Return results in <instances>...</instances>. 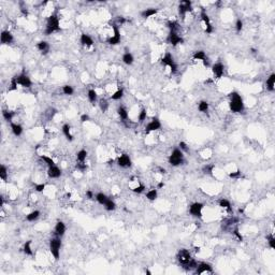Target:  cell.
Segmentation results:
<instances>
[{
  "instance_id": "obj_1",
  "label": "cell",
  "mask_w": 275,
  "mask_h": 275,
  "mask_svg": "<svg viewBox=\"0 0 275 275\" xmlns=\"http://www.w3.org/2000/svg\"><path fill=\"white\" fill-rule=\"evenodd\" d=\"M229 98H230V102H229L230 110L233 113H241L244 110V103L240 94L236 92H232L229 94Z\"/></svg>"
},
{
  "instance_id": "obj_2",
  "label": "cell",
  "mask_w": 275,
  "mask_h": 275,
  "mask_svg": "<svg viewBox=\"0 0 275 275\" xmlns=\"http://www.w3.org/2000/svg\"><path fill=\"white\" fill-rule=\"evenodd\" d=\"M60 30V26H59V19L57 17L56 14L51 15L46 22V28L44 30L45 36H50L53 32Z\"/></svg>"
},
{
  "instance_id": "obj_3",
  "label": "cell",
  "mask_w": 275,
  "mask_h": 275,
  "mask_svg": "<svg viewBox=\"0 0 275 275\" xmlns=\"http://www.w3.org/2000/svg\"><path fill=\"white\" fill-rule=\"evenodd\" d=\"M184 162V155L180 148L173 149V152L169 156V163L172 167H178Z\"/></svg>"
},
{
  "instance_id": "obj_4",
  "label": "cell",
  "mask_w": 275,
  "mask_h": 275,
  "mask_svg": "<svg viewBox=\"0 0 275 275\" xmlns=\"http://www.w3.org/2000/svg\"><path fill=\"white\" fill-rule=\"evenodd\" d=\"M60 247H61L60 236H56V238H51V241H50V252L52 253L53 257L55 258V260L59 259V256H60Z\"/></svg>"
},
{
  "instance_id": "obj_5",
  "label": "cell",
  "mask_w": 275,
  "mask_h": 275,
  "mask_svg": "<svg viewBox=\"0 0 275 275\" xmlns=\"http://www.w3.org/2000/svg\"><path fill=\"white\" fill-rule=\"evenodd\" d=\"M161 65L165 66V67H169L172 74H174L177 71V66H176L175 61H174V59H173L172 55H171L170 53H165V55L161 58Z\"/></svg>"
},
{
  "instance_id": "obj_6",
  "label": "cell",
  "mask_w": 275,
  "mask_h": 275,
  "mask_svg": "<svg viewBox=\"0 0 275 275\" xmlns=\"http://www.w3.org/2000/svg\"><path fill=\"white\" fill-rule=\"evenodd\" d=\"M176 258H177V261L181 263V265H185L189 260L191 259V255L189 253V250L185 248H182L178 250L177 255H176Z\"/></svg>"
},
{
  "instance_id": "obj_7",
  "label": "cell",
  "mask_w": 275,
  "mask_h": 275,
  "mask_svg": "<svg viewBox=\"0 0 275 275\" xmlns=\"http://www.w3.org/2000/svg\"><path fill=\"white\" fill-rule=\"evenodd\" d=\"M202 210H203V204L200 202H195L189 206V213L197 218L202 217Z\"/></svg>"
},
{
  "instance_id": "obj_8",
  "label": "cell",
  "mask_w": 275,
  "mask_h": 275,
  "mask_svg": "<svg viewBox=\"0 0 275 275\" xmlns=\"http://www.w3.org/2000/svg\"><path fill=\"white\" fill-rule=\"evenodd\" d=\"M167 41H168L169 44L173 45V46H176L178 44H182L184 42V39L178 36L177 32L170 31V34H168V38H167Z\"/></svg>"
},
{
  "instance_id": "obj_9",
  "label": "cell",
  "mask_w": 275,
  "mask_h": 275,
  "mask_svg": "<svg viewBox=\"0 0 275 275\" xmlns=\"http://www.w3.org/2000/svg\"><path fill=\"white\" fill-rule=\"evenodd\" d=\"M200 16H201V19L203 21V23L205 24V32H206V34H212L213 26H212V24H211L210 17H209V15L206 14L205 9H203V8L201 9V14H200Z\"/></svg>"
},
{
  "instance_id": "obj_10",
  "label": "cell",
  "mask_w": 275,
  "mask_h": 275,
  "mask_svg": "<svg viewBox=\"0 0 275 275\" xmlns=\"http://www.w3.org/2000/svg\"><path fill=\"white\" fill-rule=\"evenodd\" d=\"M112 28L114 30V36L107 39V43L111 45H116L118 43H121V32H119V29L115 24L112 25Z\"/></svg>"
},
{
  "instance_id": "obj_11",
  "label": "cell",
  "mask_w": 275,
  "mask_h": 275,
  "mask_svg": "<svg viewBox=\"0 0 275 275\" xmlns=\"http://www.w3.org/2000/svg\"><path fill=\"white\" fill-rule=\"evenodd\" d=\"M16 80H17V83L19 85H21L24 88H30L32 85L31 80L29 79L28 75H26L25 73H22L19 75H16Z\"/></svg>"
},
{
  "instance_id": "obj_12",
  "label": "cell",
  "mask_w": 275,
  "mask_h": 275,
  "mask_svg": "<svg viewBox=\"0 0 275 275\" xmlns=\"http://www.w3.org/2000/svg\"><path fill=\"white\" fill-rule=\"evenodd\" d=\"M192 11V8H191V1L189 0H183L180 2V5H178V12H180V15H182L184 17L185 14L187 12H190Z\"/></svg>"
},
{
  "instance_id": "obj_13",
  "label": "cell",
  "mask_w": 275,
  "mask_h": 275,
  "mask_svg": "<svg viewBox=\"0 0 275 275\" xmlns=\"http://www.w3.org/2000/svg\"><path fill=\"white\" fill-rule=\"evenodd\" d=\"M160 127H161V123H160L159 119H158L157 117H153L152 121L147 124L146 128H145V132H146V133H149V132H152V131L160 129Z\"/></svg>"
},
{
  "instance_id": "obj_14",
  "label": "cell",
  "mask_w": 275,
  "mask_h": 275,
  "mask_svg": "<svg viewBox=\"0 0 275 275\" xmlns=\"http://www.w3.org/2000/svg\"><path fill=\"white\" fill-rule=\"evenodd\" d=\"M212 71H213V73H214V75L216 76V79H220V78L224 75L225 67H224V65L221 63H216L213 65Z\"/></svg>"
},
{
  "instance_id": "obj_15",
  "label": "cell",
  "mask_w": 275,
  "mask_h": 275,
  "mask_svg": "<svg viewBox=\"0 0 275 275\" xmlns=\"http://www.w3.org/2000/svg\"><path fill=\"white\" fill-rule=\"evenodd\" d=\"M117 165L121 168H129L131 165V159L127 154H123L117 158Z\"/></svg>"
},
{
  "instance_id": "obj_16",
  "label": "cell",
  "mask_w": 275,
  "mask_h": 275,
  "mask_svg": "<svg viewBox=\"0 0 275 275\" xmlns=\"http://www.w3.org/2000/svg\"><path fill=\"white\" fill-rule=\"evenodd\" d=\"M213 273V268L211 265L206 263V262H201V263H198V267L196 269V274H202V273Z\"/></svg>"
},
{
  "instance_id": "obj_17",
  "label": "cell",
  "mask_w": 275,
  "mask_h": 275,
  "mask_svg": "<svg viewBox=\"0 0 275 275\" xmlns=\"http://www.w3.org/2000/svg\"><path fill=\"white\" fill-rule=\"evenodd\" d=\"M47 175L50 176L51 178H58L61 175V170L56 165H53V167H50L48 170H47Z\"/></svg>"
},
{
  "instance_id": "obj_18",
  "label": "cell",
  "mask_w": 275,
  "mask_h": 275,
  "mask_svg": "<svg viewBox=\"0 0 275 275\" xmlns=\"http://www.w3.org/2000/svg\"><path fill=\"white\" fill-rule=\"evenodd\" d=\"M194 59H196V60H202L203 61V63H204V66H206V67L210 66L209 60H207L206 55H205V53L203 52V51H197V52H195Z\"/></svg>"
},
{
  "instance_id": "obj_19",
  "label": "cell",
  "mask_w": 275,
  "mask_h": 275,
  "mask_svg": "<svg viewBox=\"0 0 275 275\" xmlns=\"http://www.w3.org/2000/svg\"><path fill=\"white\" fill-rule=\"evenodd\" d=\"M13 42V36L10 31H4L1 32V43L2 44H11Z\"/></svg>"
},
{
  "instance_id": "obj_20",
  "label": "cell",
  "mask_w": 275,
  "mask_h": 275,
  "mask_svg": "<svg viewBox=\"0 0 275 275\" xmlns=\"http://www.w3.org/2000/svg\"><path fill=\"white\" fill-rule=\"evenodd\" d=\"M66 232V225L63 221H57L55 226V234L57 236H63Z\"/></svg>"
},
{
  "instance_id": "obj_21",
  "label": "cell",
  "mask_w": 275,
  "mask_h": 275,
  "mask_svg": "<svg viewBox=\"0 0 275 275\" xmlns=\"http://www.w3.org/2000/svg\"><path fill=\"white\" fill-rule=\"evenodd\" d=\"M37 48L42 53L43 55H45V54H47V53L50 52V44L46 41H40L37 44Z\"/></svg>"
},
{
  "instance_id": "obj_22",
  "label": "cell",
  "mask_w": 275,
  "mask_h": 275,
  "mask_svg": "<svg viewBox=\"0 0 275 275\" xmlns=\"http://www.w3.org/2000/svg\"><path fill=\"white\" fill-rule=\"evenodd\" d=\"M80 41H81V44L84 45V46H92V45L94 44V41H92V39L89 37L87 34H82Z\"/></svg>"
},
{
  "instance_id": "obj_23",
  "label": "cell",
  "mask_w": 275,
  "mask_h": 275,
  "mask_svg": "<svg viewBox=\"0 0 275 275\" xmlns=\"http://www.w3.org/2000/svg\"><path fill=\"white\" fill-rule=\"evenodd\" d=\"M155 14H157V9H153V8L146 9V10L141 12V16L143 19H148V17L155 15Z\"/></svg>"
},
{
  "instance_id": "obj_24",
  "label": "cell",
  "mask_w": 275,
  "mask_h": 275,
  "mask_svg": "<svg viewBox=\"0 0 275 275\" xmlns=\"http://www.w3.org/2000/svg\"><path fill=\"white\" fill-rule=\"evenodd\" d=\"M275 74H271L267 80V88L270 90V92H274L275 88Z\"/></svg>"
},
{
  "instance_id": "obj_25",
  "label": "cell",
  "mask_w": 275,
  "mask_h": 275,
  "mask_svg": "<svg viewBox=\"0 0 275 275\" xmlns=\"http://www.w3.org/2000/svg\"><path fill=\"white\" fill-rule=\"evenodd\" d=\"M11 129H12V132H13L16 136H19L23 133V127H22L21 125H19V124L11 123Z\"/></svg>"
},
{
  "instance_id": "obj_26",
  "label": "cell",
  "mask_w": 275,
  "mask_h": 275,
  "mask_svg": "<svg viewBox=\"0 0 275 275\" xmlns=\"http://www.w3.org/2000/svg\"><path fill=\"white\" fill-rule=\"evenodd\" d=\"M63 132L68 141H72V140H73V136L71 134V128L68 124H65L63 126Z\"/></svg>"
},
{
  "instance_id": "obj_27",
  "label": "cell",
  "mask_w": 275,
  "mask_h": 275,
  "mask_svg": "<svg viewBox=\"0 0 275 275\" xmlns=\"http://www.w3.org/2000/svg\"><path fill=\"white\" fill-rule=\"evenodd\" d=\"M117 113H118V115H119V117H121V121H127V119H128V112H127L126 107H119L117 109Z\"/></svg>"
},
{
  "instance_id": "obj_28",
  "label": "cell",
  "mask_w": 275,
  "mask_h": 275,
  "mask_svg": "<svg viewBox=\"0 0 275 275\" xmlns=\"http://www.w3.org/2000/svg\"><path fill=\"white\" fill-rule=\"evenodd\" d=\"M123 61L126 63V65H132V63H133V56H132V54L129 52L125 53L123 55Z\"/></svg>"
},
{
  "instance_id": "obj_29",
  "label": "cell",
  "mask_w": 275,
  "mask_h": 275,
  "mask_svg": "<svg viewBox=\"0 0 275 275\" xmlns=\"http://www.w3.org/2000/svg\"><path fill=\"white\" fill-rule=\"evenodd\" d=\"M14 115H15V113L12 112V111H8V110H3L2 111V116L3 118H4L7 121H12V119H13Z\"/></svg>"
},
{
  "instance_id": "obj_30",
  "label": "cell",
  "mask_w": 275,
  "mask_h": 275,
  "mask_svg": "<svg viewBox=\"0 0 275 275\" xmlns=\"http://www.w3.org/2000/svg\"><path fill=\"white\" fill-rule=\"evenodd\" d=\"M184 267H185V269H187V270H189V271L196 270L197 267H198V262H197L195 259H192V258H191V259L189 260V261L187 262V263L184 265Z\"/></svg>"
},
{
  "instance_id": "obj_31",
  "label": "cell",
  "mask_w": 275,
  "mask_h": 275,
  "mask_svg": "<svg viewBox=\"0 0 275 275\" xmlns=\"http://www.w3.org/2000/svg\"><path fill=\"white\" fill-rule=\"evenodd\" d=\"M107 199H109V198H107V197L105 196L103 192H99V194L96 195V200H97L98 203H99V204H101V205H104L105 202L107 201Z\"/></svg>"
},
{
  "instance_id": "obj_32",
  "label": "cell",
  "mask_w": 275,
  "mask_h": 275,
  "mask_svg": "<svg viewBox=\"0 0 275 275\" xmlns=\"http://www.w3.org/2000/svg\"><path fill=\"white\" fill-rule=\"evenodd\" d=\"M23 252L25 253L26 255L28 256H32V249H31V241L29 240L27 241L26 243L24 244V247H23Z\"/></svg>"
},
{
  "instance_id": "obj_33",
  "label": "cell",
  "mask_w": 275,
  "mask_h": 275,
  "mask_svg": "<svg viewBox=\"0 0 275 275\" xmlns=\"http://www.w3.org/2000/svg\"><path fill=\"white\" fill-rule=\"evenodd\" d=\"M87 97H88L89 101H90L92 104H95V103H96V101H97V92H96V90H94V89H90V90H88Z\"/></svg>"
},
{
  "instance_id": "obj_34",
  "label": "cell",
  "mask_w": 275,
  "mask_h": 275,
  "mask_svg": "<svg viewBox=\"0 0 275 275\" xmlns=\"http://www.w3.org/2000/svg\"><path fill=\"white\" fill-rule=\"evenodd\" d=\"M167 27L170 29V31L177 32V30H178V23H177V22H175V21H169L168 23H167Z\"/></svg>"
},
{
  "instance_id": "obj_35",
  "label": "cell",
  "mask_w": 275,
  "mask_h": 275,
  "mask_svg": "<svg viewBox=\"0 0 275 275\" xmlns=\"http://www.w3.org/2000/svg\"><path fill=\"white\" fill-rule=\"evenodd\" d=\"M86 157H87V152L85 151V149H81V151L78 152V154H76L78 161H80V162H85Z\"/></svg>"
},
{
  "instance_id": "obj_36",
  "label": "cell",
  "mask_w": 275,
  "mask_h": 275,
  "mask_svg": "<svg viewBox=\"0 0 275 275\" xmlns=\"http://www.w3.org/2000/svg\"><path fill=\"white\" fill-rule=\"evenodd\" d=\"M40 216V212L39 211H34V212L29 213L28 215L26 216V219L28 220V221H34L36 219H38Z\"/></svg>"
},
{
  "instance_id": "obj_37",
  "label": "cell",
  "mask_w": 275,
  "mask_h": 275,
  "mask_svg": "<svg viewBox=\"0 0 275 275\" xmlns=\"http://www.w3.org/2000/svg\"><path fill=\"white\" fill-rule=\"evenodd\" d=\"M104 207H105V210L107 211H114L116 209V204H115V202L113 201L112 199H107V201L105 202V204H104Z\"/></svg>"
},
{
  "instance_id": "obj_38",
  "label": "cell",
  "mask_w": 275,
  "mask_h": 275,
  "mask_svg": "<svg viewBox=\"0 0 275 275\" xmlns=\"http://www.w3.org/2000/svg\"><path fill=\"white\" fill-rule=\"evenodd\" d=\"M0 178L4 182H7V180H8V170H7L4 165H1V167H0Z\"/></svg>"
},
{
  "instance_id": "obj_39",
  "label": "cell",
  "mask_w": 275,
  "mask_h": 275,
  "mask_svg": "<svg viewBox=\"0 0 275 275\" xmlns=\"http://www.w3.org/2000/svg\"><path fill=\"white\" fill-rule=\"evenodd\" d=\"M157 189H151V190L146 192V198L149 201H154L157 198Z\"/></svg>"
},
{
  "instance_id": "obj_40",
  "label": "cell",
  "mask_w": 275,
  "mask_h": 275,
  "mask_svg": "<svg viewBox=\"0 0 275 275\" xmlns=\"http://www.w3.org/2000/svg\"><path fill=\"white\" fill-rule=\"evenodd\" d=\"M198 110L202 113H206L209 110V103L206 101H200L199 104H198Z\"/></svg>"
},
{
  "instance_id": "obj_41",
  "label": "cell",
  "mask_w": 275,
  "mask_h": 275,
  "mask_svg": "<svg viewBox=\"0 0 275 275\" xmlns=\"http://www.w3.org/2000/svg\"><path fill=\"white\" fill-rule=\"evenodd\" d=\"M40 157H41V159H42L43 161H44V162L46 163L48 168H50V167H53V165H55V162H54V160H53L51 157H48V156H45V155H41Z\"/></svg>"
},
{
  "instance_id": "obj_42",
  "label": "cell",
  "mask_w": 275,
  "mask_h": 275,
  "mask_svg": "<svg viewBox=\"0 0 275 275\" xmlns=\"http://www.w3.org/2000/svg\"><path fill=\"white\" fill-rule=\"evenodd\" d=\"M219 206L223 209H227L228 211H231V204L227 199H220L219 200Z\"/></svg>"
},
{
  "instance_id": "obj_43",
  "label": "cell",
  "mask_w": 275,
  "mask_h": 275,
  "mask_svg": "<svg viewBox=\"0 0 275 275\" xmlns=\"http://www.w3.org/2000/svg\"><path fill=\"white\" fill-rule=\"evenodd\" d=\"M123 96H124V90L123 89H118V90H116L114 94L111 96V99H113V100H119V99H121L123 98Z\"/></svg>"
},
{
  "instance_id": "obj_44",
  "label": "cell",
  "mask_w": 275,
  "mask_h": 275,
  "mask_svg": "<svg viewBox=\"0 0 275 275\" xmlns=\"http://www.w3.org/2000/svg\"><path fill=\"white\" fill-rule=\"evenodd\" d=\"M99 107H100V110L102 112H107V109H109V103L105 99H101L99 101Z\"/></svg>"
},
{
  "instance_id": "obj_45",
  "label": "cell",
  "mask_w": 275,
  "mask_h": 275,
  "mask_svg": "<svg viewBox=\"0 0 275 275\" xmlns=\"http://www.w3.org/2000/svg\"><path fill=\"white\" fill-rule=\"evenodd\" d=\"M63 92L65 95H67V96H71V95H73L74 90L72 88V86H70V85H65V86H63Z\"/></svg>"
},
{
  "instance_id": "obj_46",
  "label": "cell",
  "mask_w": 275,
  "mask_h": 275,
  "mask_svg": "<svg viewBox=\"0 0 275 275\" xmlns=\"http://www.w3.org/2000/svg\"><path fill=\"white\" fill-rule=\"evenodd\" d=\"M267 241H268V244H269V246L272 249H275V238H274V236H273V234H268Z\"/></svg>"
},
{
  "instance_id": "obj_47",
  "label": "cell",
  "mask_w": 275,
  "mask_h": 275,
  "mask_svg": "<svg viewBox=\"0 0 275 275\" xmlns=\"http://www.w3.org/2000/svg\"><path fill=\"white\" fill-rule=\"evenodd\" d=\"M17 85H19V83H17L16 76H14L13 79L11 80V84H10V87H9V90H10V92L16 90V89H17Z\"/></svg>"
},
{
  "instance_id": "obj_48",
  "label": "cell",
  "mask_w": 275,
  "mask_h": 275,
  "mask_svg": "<svg viewBox=\"0 0 275 275\" xmlns=\"http://www.w3.org/2000/svg\"><path fill=\"white\" fill-rule=\"evenodd\" d=\"M147 117V114H146V111L143 109V110H141V112L139 113V116H138V119H139L140 123H143V121L146 119Z\"/></svg>"
},
{
  "instance_id": "obj_49",
  "label": "cell",
  "mask_w": 275,
  "mask_h": 275,
  "mask_svg": "<svg viewBox=\"0 0 275 275\" xmlns=\"http://www.w3.org/2000/svg\"><path fill=\"white\" fill-rule=\"evenodd\" d=\"M213 169H214V165H206L203 167V172H204L205 174H210V175H212Z\"/></svg>"
},
{
  "instance_id": "obj_50",
  "label": "cell",
  "mask_w": 275,
  "mask_h": 275,
  "mask_svg": "<svg viewBox=\"0 0 275 275\" xmlns=\"http://www.w3.org/2000/svg\"><path fill=\"white\" fill-rule=\"evenodd\" d=\"M144 189H145V186H144V185H142V184H140L139 186L134 187V188L132 189V191H133V192H136V194H142V192L144 191Z\"/></svg>"
},
{
  "instance_id": "obj_51",
  "label": "cell",
  "mask_w": 275,
  "mask_h": 275,
  "mask_svg": "<svg viewBox=\"0 0 275 275\" xmlns=\"http://www.w3.org/2000/svg\"><path fill=\"white\" fill-rule=\"evenodd\" d=\"M242 175V172L240 170L236 171V172H230L229 173V177L231 178H240Z\"/></svg>"
},
{
  "instance_id": "obj_52",
  "label": "cell",
  "mask_w": 275,
  "mask_h": 275,
  "mask_svg": "<svg viewBox=\"0 0 275 275\" xmlns=\"http://www.w3.org/2000/svg\"><path fill=\"white\" fill-rule=\"evenodd\" d=\"M34 189L38 191V192H42L43 190L45 189V184H36L34 185Z\"/></svg>"
},
{
  "instance_id": "obj_53",
  "label": "cell",
  "mask_w": 275,
  "mask_h": 275,
  "mask_svg": "<svg viewBox=\"0 0 275 275\" xmlns=\"http://www.w3.org/2000/svg\"><path fill=\"white\" fill-rule=\"evenodd\" d=\"M76 169L83 172V171H85L87 169V165H86V163H85V162H80V161H79V163L76 165Z\"/></svg>"
},
{
  "instance_id": "obj_54",
  "label": "cell",
  "mask_w": 275,
  "mask_h": 275,
  "mask_svg": "<svg viewBox=\"0 0 275 275\" xmlns=\"http://www.w3.org/2000/svg\"><path fill=\"white\" fill-rule=\"evenodd\" d=\"M236 31H238V32H240L242 29H243V22H242L241 19H238V21H236Z\"/></svg>"
},
{
  "instance_id": "obj_55",
  "label": "cell",
  "mask_w": 275,
  "mask_h": 275,
  "mask_svg": "<svg viewBox=\"0 0 275 275\" xmlns=\"http://www.w3.org/2000/svg\"><path fill=\"white\" fill-rule=\"evenodd\" d=\"M233 234L236 236V238H238V241H243V236H241V233L238 232V228H236L234 229V231H233Z\"/></svg>"
},
{
  "instance_id": "obj_56",
  "label": "cell",
  "mask_w": 275,
  "mask_h": 275,
  "mask_svg": "<svg viewBox=\"0 0 275 275\" xmlns=\"http://www.w3.org/2000/svg\"><path fill=\"white\" fill-rule=\"evenodd\" d=\"M180 147H181V151H185V152L188 151V147H187V144L185 142H180Z\"/></svg>"
},
{
  "instance_id": "obj_57",
  "label": "cell",
  "mask_w": 275,
  "mask_h": 275,
  "mask_svg": "<svg viewBox=\"0 0 275 275\" xmlns=\"http://www.w3.org/2000/svg\"><path fill=\"white\" fill-rule=\"evenodd\" d=\"M89 121V116L87 114H83L81 116V121L82 123H85V121Z\"/></svg>"
},
{
  "instance_id": "obj_58",
  "label": "cell",
  "mask_w": 275,
  "mask_h": 275,
  "mask_svg": "<svg viewBox=\"0 0 275 275\" xmlns=\"http://www.w3.org/2000/svg\"><path fill=\"white\" fill-rule=\"evenodd\" d=\"M86 196H87V198H88V199H92V198H94V194H92L90 190H87L86 191Z\"/></svg>"
},
{
  "instance_id": "obj_59",
  "label": "cell",
  "mask_w": 275,
  "mask_h": 275,
  "mask_svg": "<svg viewBox=\"0 0 275 275\" xmlns=\"http://www.w3.org/2000/svg\"><path fill=\"white\" fill-rule=\"evenodd\" d=\"M21 11H22V13H23L25 16H27V15H28V11H27V9H25V8H22V9H21Z\"/></svg>"
},
{
  "instance_id": "obj_60",
  "label": "cell",
  "mask_w": 275,
  "mask_h": 275,
  "mask_svg": "<svg viewBox=\"0 0 275 275\" xmlns=\"http://www.w3.org/2000/svg\"><path fill=\"white\" fill-rule=\"evenodd\" d=\"M163 185H165V184H163L162 182H161V183L158 184V187H159V188H161V187H163Z\"/></svg>"
}]
</instances>
